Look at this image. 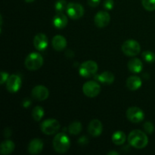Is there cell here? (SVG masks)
I'll use <instances>...</instances> for the list:
<instances>
[{"label": "cell", "instance_id": "cell-1", "mask_svg": "<svg viewBox=\"0 0 155 155\" xmlns=\"http://www.w3.org/2000/svg\"><path fill=\"white\" fill-rule=\"evenodd\" d=\"M128 142L133 148L142 149L148 145V139L144 132L139 130H135L129 134Z\"/></svg>", "mask_w": 155, "mask_h": 155}, {"label": "cell", "instance_id": "cell-2", "mask_svg": "<svg viewBox=\"0 0 155 155\" xmlns=\"http://www.w3.org/2000/svg\"><path fill=\"white\" fill-rule=\"evenodd\" d=\"M53 148L59 154H64L69 150L71 146V141L66 134L63 133H58L52 142Z\"/></svg>", "mask_w": 155, "mask_h": 155}, {"label": "cell", "instance_id": "cell-3", "mask_svg": "<svg viewBox=\"0 0 155 155\" xmlns=\"http://www.w3.org/2000/svg\"><path fill=\"white\" fill-rule=\"evenodd\" d=\"M43 64V58L39 53L32 52L26 58L24 65L29 71H36Z\"/></svg>", "mask_w": 155, "mask_h": 155}, {"label": "cell", "instance_id": "cell-4", "mask_svg": "<svg viewBox=\"0 0 155 155\" xmlns=\"http://www.w3.org/2000/svg\"><path fill=\"white\" fill-rule=\"evenodd\" d=\"M122 51L126 55L133 57L139 54L141 51L140 44L134 39H128L123 43Z\"/></svg>", "mask_w": 155, "mask_h": 155}, {"label": "cell", "instance_id": "cell-5", "mask_svg": "<svg viewBox=\"0 0 155 155\" xmlns=\"http://www.w3.org/2000/svg\"><path fill=\"white\" fill-rule=\"evenodd\" d=\"M98 71V64L93 61H86L81 64L79 69V74L84 78H89L95 75Z\"/></svg>", "mask_w": 155, "mask_h": 155}, {"label": "cell", "instance_id": "cell-6", "mask_svg": "<svg viewBox=\"0 0 155 155\" xmlns=\"http://www.w3.org/2000/svg\"><path fill=\"white\" fill-rule=\"evenodd\" d=\"M41 131L45 135H53L60 129V124L55 119H48L44 120L40 126Z\"/></svg>", "mask_w": 155, "mask_h": 155}, {"label": "cell", "instance_id": "cell-7", "mask_svg": "<svg viewBox=\"0 0 155 155\" xmlns=\"http://www.w3.org/2000/svg\"><path fill=\"white\" fill-rule=\"evenodd\" d=\"M67 14L71 19L77 20L81 18L84 15V8L80 4L77 2L68 3L66 9Z\"/></svg>", "mask_w": 155, "mask_h": 155}, {"label": "cell", "instance_id": "cell-8", "mask_svg": "<svg viewBox=\"0 0 155 155\" xmlns=\"http://www.w3.org/2000/svg\"><path fill=\"white\" fill-rule=\"evenodd\" d=\"M83 92L86 96L94 98L99 95L101 86L97 82L88 81L83 86Z\"/></svg>", "mask_w": 155, "mask_h": 155}, {"label": "cell", "instance_id": "cell-9", "mask_svg": "<svg viewBox=\"0 0 155 155\" xmlns=\"http://www.w3.org/2000/svg\"><path fill=\"white\" fill-rule=\"evenodd\" d=\"M127 117L130 122L138 124L142 122L145 118V114L139 107H130L127 110Z\"/></svg>", "mask_w": 155, "mask_h": 155}, {"label": "cell", "instance_id": "cell-10", "mask_svg": "<svg viewBox=\"0 0 155 155\" xmlns=\"http://www.w3.org/2000/svg\"><path fill=\"white\" fill-rule=\"evenodd\" d=\"M21 83L22 81L21 77L16 74H12L9 76L8 79L6 81V89L8 92L15 93L21 89Z\"/></svg>", "mask_w": 155, "mask_h": 155}, {"label": "cell", "instance_id": "cell-11", "mask_svg": "<svg viewBox=\"0 0 155 155\" xmlns=\"http://www.w3.org/2000/svg\"><path fill=\"white\" fill-rule=\"evenodd\" d=\"M49 95V92L48 89L44 86H36L32 90V97L35 100L39 101H45Z\"/></svg>", "mask_w": 155, "mask_h": 155}, {"label": "cell", "instance_id": "cell-12", "mask_svg": "<svg viewBox=\"0 0 155 155\" xmlns=\"http://www.w3.org/2000/svg\"><path fill=\"white\" fill-rule=\"evenodd\" d=\"M110 17L109 13H107V12H103V11L98 12L94 18L95 24L99 28H104L107 27L110 23Z\"/></svg>", "mask_w": 155, "mask_h": 155}, {"label": "cell", "instance_id": "cell-13", "mask_svg": "<svg viewBox=\"0 0 155 155\" xmlns=\"http://www.w3.org/2000/svg\"><path fill=\"white\" fill-rule=\"evenodd\" d=\"M102 124L98 120L94 119L89 123V127H88V131H89V133L92 137L99 136L102 133Z\"/></svg>", "mask_w": 155, "mask_h": 155}, {"label": "cell", "instance_id": "cell-14", "mask_svg": "<svg viewBox=\"0 0 155 155\" xmlns=\"http://www.w3.org/2000/svg\"><path fill=\"white\" fill-rule=\"evenodd\" d=\"M33 45L38 51H44L48 46V38L44 33H38L33 39Z\"/></svg>", "mask_w": 155, "mask_h": 155}, {"label": "cell", "instance_id": "cell-15", "mask_svg": "<svg viewBox=\"0 0 155 155\" xmlns=\"http://www.w3.org/2000/svg\"><path fill=\"white\" fill-rule=\"evenodd\" d=\"M28 152L31 154H38L43 149V142L39 139H34L28 145Z\"/></svg>", "mask_w": 155, "mask_h": 155}, {"label": "cell", "instance_id": "cell-16", "mask_svg": "<svg viewBox=\"0 0 155 155\" xmlns=\"http://www.w3.org/2000/svg\"><path fill=\"white\" fill-rule=\"evenodd\" d=\"M95 79L99 83L105 85L112 84L114 81V75L111 72L109 71H104L101 74L95 76Z\"/></svg>", "mask_w": 155, "mask_h": 155}, {"label": "cell", "instance_id": "cell-17", "mask_svg": "<svg viewBox=\"0 0 155 155\" xmlns=\"http://www.w3.org/2000/svg\"><path fill=\"white\" fill-rule=\"evenodd\" d=\"M68 24V18L63 12H58L53 18V25L57 29H63Z\"/></svg>", "mask_w": 155, "mask_h": 155}, {"label": "cell", "instance_id": "cell-18", "mask_svg": "<svg viewBox=\"0 0 155 155\" xmlns=\"http://www.w3.org/2000/svg\"><path fill=\"white\" fill-rule=\"evenodd\" d=\"M51 44H52L53 48L54 50H56L58 51H60L66 48L67 40L64 36H60V35H57V36L53 37Z\"/></svg>", "mask_w": 155, "mask_h": 155}, {"label": "cell", "instance_id": "cell-19", "mask_svg": "<svg viewBox=\"0 0 155 155\" xmlns=\"http://www.w3.org/2000/svg\"><path fill=\"white\" fill-rule=\"evenodd\" d=\"M127 67L131 72L138 74V73H140L143 69V64L140 59L135 58H132L131 60L129 61Z\"/></svg>", "mask_w": 155, "mask_h": 155}, {"label": "cell", "instance_id": "cell-20", "mask_svg": "<svg viewBox=\"0 0 155 155\" xmlns=\"http://www.w3.org/2000/svg\"><path fill=\"white\" fill-rule=\"evenodd\" d=\"M142 86V80L137 76H131L127 80V87L131 91H136Z\"/></svg>", "mask_w": 155, "mask_h": 155}, {"label": "cell", "instance_id": "cell-21", "mask_svg": "<svg viewBox=\"0 0 155 155\" xmlns=\"http://www.w3.org/2000/svg\"><path fill=\"white\" fill-rule=\"evenodd\" d=\"M15 148V143L11 140H5L2 142L0 145V153L2 155L12 154Z\"/></svg>", "mask_w": 155, "mask_h": 155}, {"label": "cell", "instance_id": "cell-22", "mask_svg": "<svg viewBox=\"0 0 155 155\" xmlns=\"http://www.w3.org/2000/svg\"><path fill=\"white\" fill-rule=\"evenodd\" d=\"M126 140H127V136H126L125 133L122 131L115 132L113 135H112V142L117 145H121L124 143H125Z\"/></svg>", "mask_w": 155, "mask_h": 155}, {"label": "cell", "instance_id": "cell-23", "mask_svg": "<svg viewBox=\"0 0 155 155\" xmlns=\"http://www.w3.org/2000/svg\"><path fill=\"white\" fill-rule=\"evenodd\" d=\"M44 116V109L41 106H36L32 110V117L35 121H40Z\"/></svg>", "mask_w": 155, "mask_h": 155}, {"label": "cell", "instance_id": "cell-24", "mask_svg": "<svg viewBox=\"0 0 155 155\" xmlns=\"http://www.w3.org/2000/svg\"><path fill=\"white\" fill-rule=\"evenodd\" d=\"M82 127L81 123L80 122H73L71 123L68 127V131L71 135H78L79 133H81Z\"/></svg>", "mask_w": 155, "mask_h": 155}, {"label": "cell", "instance_id": "cell-25", "mask_svg": "<svg viewBox=\"0 0 155 155\" xmlns=\"http://www.w3.org/2000/svg\"><path fill=\"white\" fill-rule=\"evenodd\" d=\"M68 5L65 0H58L54 4V9L57 12H63L67 9Z\"/></svg>", "mask_w": 155, "mask_h": 155}, {"label": "cell", "instance_id": "cell-26", "mask_svg": "<svg viewBox=\"0 0 155 155\" xmlns=\"http://www.w3.org/2000/svg\"><path fill=\"white\" fill-rule=\"evenodd\" d=\"M142 3L145 10L148 12L155 10V0H142Z\"/></svg>", "mask_w": 155, "mask_h": 155}, {"label": "cell", "instance_id": "cell-27", "mask_svg": "<svg viewBox=\"0 0 155 155\" xmlns=\"http://www.w3.org/2000/svg\"><path fill=\"white\" fill-rule=\"evenodd\" d=\"M142 58L148 63H153L155 61V54L151 51H145L142 53Z\"/></svg>", "mask_w": 155, "mask_h": 155}, {"label": "cell", "instance_id": "cell-28", "mask_svg": "<svg viewBox=\"0 0 155 155\" xmlns=\"http://www.w3.org/2000/svg\"><path fill=\"white\" fill-rule=\"evenodd\" d=\"M143 128L145 130V131L148 134H151V133H154V127L152 123L151 122H146L144 124Z\"/></svg>", "mask_w": 155, "mask_h": 155}, {"label": "cell", "instance_id": "cell-29", "mask_svg": "<svg viewBox=\"0 0 155 155\" xmlns=\"http://www.w3.org/2000/svg\"><path fill=\"white\" fill-rule=\"evenodd\" d=\"M114 6V0H104V2H103V7H104V9H106V10H112Z\"/></svg>", "mask_w": 155, "mask_h": 155}, {"label": "cell", "instance_id": "cell-30", "mask_svg": "<svg viewBox=\"0 0 155 155\" xmlns=\"http://www.w3.org/2000/svg\"><path fill=\"white\" fill-rule=\"evenodd\" d=\"M9 75L8 73L4 72V71H2L1 72V84H3V83H5L7 81V80L8 79Z\"/></svg>", "mask_w": 155, "mask_h": 155}, {"label": "cell", "instance_id": "cell-31", "mask_svg": "<svg viewBox=\"0 0 155 155\" xmlns=\"http://www.w3.org/2000/svg\"><path fill=\"white\" fill-rule=\"evenodd\" d=\"M88 4L91 7H97L101 2V0H87Z\"/></svg>", "mask_w": 155, "mask_h": 155}, {"label": "cell", "instance_id": "cell-32", "mask_svg": "<svg viewBox=\"0 0 155 155\" xmlns=\"http://www.w3.org/2000/svg\"><path fill=\"white\" fill-rule=\"evenodd\" d=\"M88 142H89V140H88L86 136H82V137L78 140V142L80 145H86V144L88 143Z\"/></svg>", "mask_w": 155, "mask_h": 155}, {"label": "cell", "instance_id": "cell-33", "mask_svg": "<svg viewBox=\"0 0 155 155\" xmlns=\"http://www.w3.org/2000/svg\"><path fill=\"white\" fill-rule=\"evenodd\" d=\"M11 134H12V132H11V130H9L8 128H7V129H5V130L4 136H5V138H8L9 136H11Z\"/></svg>", "mask_w": 155, "mask_h": 155}, {"label": "cell", "instance_id": "cell-34", "mask_svg": "<svg viewBox=\"0 0 155 155\" xmlns=\"http://www.w3.org/2000/svg\"><path fill=\"white\" fill-rule=\"evenodd\" d=\"M30 104H31V102H30L29 100H24V107H28Z\"/></svg>", "mask_w": 155, "mask_h": 155}, {"label": "cell", "instance_id": "cell-35", "mask_svg": "<svg viewBox=\"0 0 155 155\" xmlns=\"http://www.w3.org/2000/svg\"><path fill=\"white\" fill-rule=\"evenodd\" d=\"M107 155H119V153L117 152V151H110V152L107 153Z\"/></svg>", "mask_w": 155, "mask_h": 155}, {"label": "cell", "instance_id": "cell-36", "mask_svg": "<svg viewBox=\"0 0 155 155\" xmlns=\"http://www.w3.org/2000/svg\"><path fill=\"white\" fill-rule=\"evenodd\" d=\"M24 1L27 3H30V2H34L35 0H24Z\"/></svg>", "mask_w": 155, "mask_h": 155}]
</instances>
